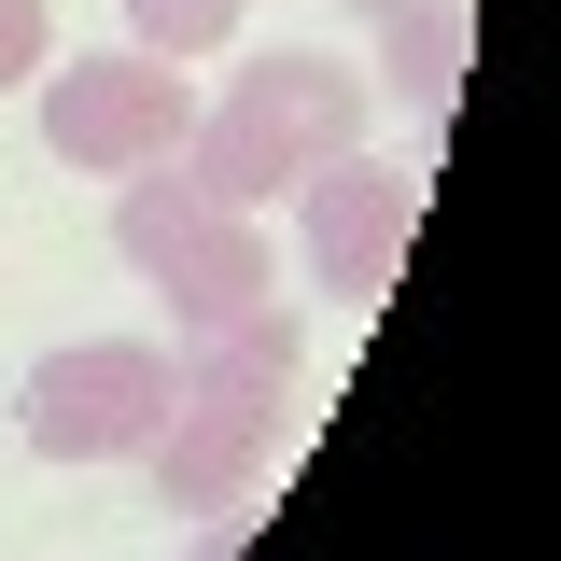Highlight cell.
<instances>
[{"label": "cell", "mask_w": 561, "mask_h": 561, "mask_svg": "<svg viewBox=\"0 0 561 561\" xmlns=\"http://www.w3.org/2000/svg\"><path fill=\"white\" fill-rule=\"evenodd\" d=\"M280 393H295V323H280V309L225 323V337H183V365H169V421L140 435V463H154V505H169V519H210V505H239V491L267 478Z\"/></svg>", "instance_id": "obj_1"}, {"label": "cell", "mask_w": 561, "mask_h": 561, "mask_svg": "<svg viewBox=\"0 0 561 561\" xmlns=\"http://www.w3.org/2000/svg\"><path fill=\"white\" fill-rule=\"evenodd\" d=\"M351 140H365V70H351V57H309V43H280V57L225 70V99L183 127V154H169V169H183L197 197L253 210V197H280V183H309L323 154H351Z\"/></svg>", "instance_id": "obj_2"}, {"label": "cell", "mask_w": 561, "mask_h": 561, "mask_svg": "<svg viewBox=\"0 0 561 561\" xmlns=\"http://www.w3.org/2000/svg\"><path fill=\"white\" fill-rule=\"evenodd\" d=\"M113 253L169 295V323H183V337H225V323L280 309L267 225H253V210H225V197H197L183 169H127V197H113Z\"/></svg>", "instance_id": "obj_3"}, {"label": "cell", "mask_w": 561, "mask_h": 561, "mask_svg": "<svg viewBox=\"0 0 561 561\" xmlns=\"http://www.w3.org/2000/svg\"><path fill=\"white\" fill-rule=\"evenodd\" d=\"M183 127H197V84H183L169 57H140V43H113V57H57V70H43V154H57V169L127 183V169H169V154H183Z\"/></svg>", "instance_id": "obj_4"}, {"label": "cell", "mask_w": 561, "mask_h": 561, "mask_svg": "<svg viewBox=\"0 0 561 561\" xmlns=\"http://www.w3.org/2000/svg\"><path fill=\"white\" fill-rule=\"evenodd\" d=\"M169 421V351L154 337H70L28 365L14 393V435L43 463H140V435Z\"/></svg>", "instance_id": "obj_5"}, {"label": "cell", "mask_w": 561, "mask_h": 561, "mask_svg": "<svg viewBox=\"0 0 561 561\" xmlns=\"http://www.w3.org/2000/svg\"><path fill=\"white\" fill-rule=\"evenodd\" d=\"M408 225H421V183L408 169H379L365 140L351 154H323L309 183H295V239H309V280L323 295H393V267H408Z\"/></svg>", "instance_id": "obj_6"}, {"label": "cell", "mask_w": 561, "mask_h": 561, "mask_svg": "<svg viewBox=\"0 0 561 561\" xmlns=\"http://www.w3.org/2000/svg\"><path fill=\"white\" fill-rule=\"evenodd\" d=\"M379 43H393V84H408V113H421V127H449V99H463V43H478V14H463V0H408V14H393Z\"/></svg>", "instance_id": "obj_7"}, {"label": "cell", "mask_w": 561, "mask_h": 561, "mask_svg": "<svg viewBox=\"0 0 561 561\" xmlns=\"http://www.w3.org/2000/svg\"><path fill=\"white\" fill-rule=\"evenodd\" d=\"M239 14H253V0H127V43L140 57H225V43H239Z\"/></svg>", "instance_id": "obj_8"}, {"label": "cell", "mask_w": 561, "mask_h": 561, "mask_svg": "<svg viewBox=\"0 0 561 561\" xmlns=\"http://www.w3.org/2000/svg\"><path fill=\"white\" fill-rule=\"evenodd\" d=\"M43 57H57V14L43 0H0V84H43Z\"/></svg>", "instance_id": "obj_9"}, {"label": "cell", "mask_w": 561, "mask_h": 561, "mask_svg": "<svg viewBox=\"0 0 561 561\" xmlns=\"http://www.w3.org/2000/svg\"><path fill=\"white\" fill-rule=\"evenodd\" d=\"M351 14H365V28H393V14H408V0H351Z\"/></svg>", "instance_id": "obj_10"}]
</instances>
